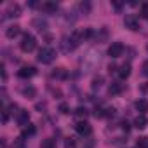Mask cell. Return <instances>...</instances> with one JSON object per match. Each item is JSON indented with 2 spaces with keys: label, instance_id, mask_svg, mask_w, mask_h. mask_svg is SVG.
Wrapping results in <instances>:
<instances>
[{
  "label": "cell",
  "instance_id": "cell-1",
  "mask_svg": "<svg viewBox=\"0 0 148 148\" xmlns=\"http://www.w3.org/2000/svg\"><path fill=\"white\" fill-rule=\"evenodd\" d=\"M37 59H38L42 64H51V63L56 59V51H54L52 47H42V49L38 51Z\"/></svg>",
  "mask_w": 148,
  "mask_h": 148
},
{
  "label": "cell",
  "instance_id": "cell-2",
  "mask_svg": "<svg viewBox=\"0 0 148 148\" xmlns=\"http://www.w3.org/2000/svg\"><path fill=\"white\" fill-rule=\"evenodd\" d=\"M19 47H21L23 52H32V51H35V47H37V38H35L32 33H25L23 38H21Z\"/></svg>",
  "mask_w": 148,
  "mask_h": 148
},
{
  "label": "cell",
  "instance_id": "cell-3",
  "mask_svg": "<svg viewBox=\"0 0 148 148\" xmlns=\"http://www.w3.org/2000/svg\"><path fill=\"white\" fill-rule=\"evenodd\" d=\"M80 42H82L80 32H73V33H71V35L66 38V45H64V51H73V49H77Z\"/></svg>",
  "mask_w": 148,
  "mask_h": 148
},
{
  "label": "cell",
  "instance_id": "cell-4",
  "mask_svg": "<svg viewBox=\"0 0 148 148\" xmlns=\"http://www.w3.org/2000/svg\"><path fill=\"white\" fill-rule=\"evenodd\" d=\"M124 25H125V28H129L131 32H138L141 26H139V18L136 16V14H127L125 18H124Z\"/></svg>",
  "mask_w": 148,
  "mask_h": 148
},
{
  "label": "cell",
  "instance_id": "cell-5",
  "mask_svg": "<svg viewBox=\"0 0 148 148\" xmlns=\"http://www.w3.org/2000/svg\"><path fill=\"white\" fill-rule=\"evenodd\" d=\"M75 131L80 134V136H89L92 132V125L87 122V120H79L75 124Z\"/></svg>",
  "mask_w": 148,
  "mask_h": 148
},
{
  "label": "cell",
  "instance_id": "cell-6",
  "mask_svg": "<svg viewBox=\"0 0 148 148\" xmlns=\"http://www.w3.org/2000/svg\"><path fill=\"white\" fill-rule=\"evenodd\" d=\"M122 54H124V45H122L120 42H113V44L108 47V56H110V58L117 59V58H120Z\"/></svg>",
  "mask_w": 148,
  "mask_h": 148
},
{
  "label": "cell",
  "instance_id": "cell-7",
  "mask_svg": "<svg viewBox=\"0 0 148 148\" xmlns=\"http://www.w3.org/2000/svg\"><path fill=\"white\" fill-rule=\"evenodd\" d=\"M35 73H37L35 66H23V68L18 71V77H19V79H32Z\"/></svg>",
  "mask_w": 148,
  "mask_h": 148
},
{
  "label": "cell",
  "instance_id": "cell-8",
  "mask_svg": "<svg viewBox=\"0 0 148 148\" xmlns=\"http://www.w3.org/2000/svg\"><path fill=\"white\" fill-rule=\"evenodd\" d=\"M21 16V7L18 4H9L5 11V18H19Z\"/></svg>",
  "mask_w": 148,
  "mask_h": 148
},
{
  "label": "cell",
  "instance_id": "cell-9",
  "mask_svg": "<svg viewBox=\"0 0 148 148\" xmlns=\"http://www.w3.org/2000/svg\"><path fill=\"white\" fill-rule=\"evenodd\" d=\"M16 122H18L19 125H28V122H30V113H28V110H19V112L16 113Z\"/></svg>",
  "mask_w": 148,
  "mask_h": 148
},
{
  "label": "cell",
  "instance_id": "cell-10",
  "mask_svg": "<svg viewBox=\"0 0 148 148\" xmlns=\"http://www.w3.org/2000/svg\"><path fill=\"white\" fill-rule=\"evenodd\" d=\"M129 75H131V64L125 63V64H122V66L119 68V77H120L122 80H125Z\"/></svg>",
  "mask_w": 148,
  "mask_h": 148
},
{
  "label": "cell",
  "instance_id": "cell-11",
  "mask_svg": "<svg viewBox=\"0 0 148 148\" xmlns=\"http://www.w3.org/2000/svg\"><path fill=\"white\" fill-rule=\"evenodd\" d=\"M148 125V119L145 117V115H138L136 119H134V127L136 129H145Z\"/></svg>",
  "mask_w": 148,
  "mask_h": 148
},
{
  "label": "cell",
  "instance_id": "cell-12",
  "mask_svg": "<svg viewBox=\"0 0 148 148\" xmlns=\"http://www.w3.org/2000/svg\"><path fill=\"white\" fill-rule=\"evenodd\" d=\"M19 32H21V28H19L18 25H12V26H9V28L5 30V37H7V38H14V37L19 35Z\"/></svg>",
  "mask_w": 148,
  "mask_h": 148
},
{
  "label": "cell",
  "instance_id": "cell-13",
  "mask_svg": "<svg viewBox=\"0 0 148 148\" xmlns=\"http://www.w3.org/2000/svg\"><path fill=\"white\" fill-rule=\"evenodd\" d=\"M42 11L52 14V12L58 11V4H56V2H44V4H42Z\"/></svg>",
  "mask_w": 148,
  "mask_h": 148
},
{
  "label": "cell",
  "instance_id": "cell-14",
  "mask_svg": "<svg viewBox=\"0 0 148 148\" xmlns=\"http://www.w3.org/2000/svg\"><path fill=\"white\" fill-rule=\"evenodd\" d=\"M134 106H136V110H138L141 115L148 112V101H146V99H139V101H136V105H134Z\"/></svg>",
  "mask_w": 148,
  "mask_h": 148
},
{
  "label": "cell",
  "instance_id": "cell-15",
  "mask_svg": "<svg viewBox=\"0 0 148 148\" xmlns=\"http://www.w3.org/2000/svg\"><path fill=\"white\" fill-rule=\"evenodd\" d=\"M110 94H120L122 91H124V84H120V82H112V86H110Z\"/></svg>",
  "mask_w": 148,
  "mask_h": 148
},
{
  "label": "cell",
  "instance_id": "cell-16",
  "mask_svg": "<svg viewBox=\"0 0 148 148\" xmlns=\"http://www.w3.org/2000/svg\"><path fill=\"white\" fill-rule=\"evenodd\" d=\"M80 37H82V42H84V40H89V38L96 37V33H94L92 28H86L84 32H80Z\"/></svg>",
  "mask_w": 148,
  "mask_h": 148
},
{
  "label": "cell",
  "instance_id": "cell-17",
  "mask_svg": "<svg viewBox=\"0 0 148 148\" xmlns=\"http://www.w3.org/2000/svg\"><path fill=\"white\" fill-rule=\"evenodd\" d=\"M21 94H23V96H26V98H33V96L37 94V91H35V87L26 86V87H23V89H21Z\"/></svg>",
  "mask_w": 148,
  "mask_h": 148
},
{
  "label": "cell",
  "instance_id": "cell-18",
  "mask_svg": "<svg viewBox=\"0 0 148 148\" xmlns=\"http://www.w3.org/2000/svg\"><path fill=\"white\" fill-rule=\"evenodd\" d=\"M87 115H89V112H87V108H84V106H79V108L75 110V117H79L80 120H82V119L86 120Z\"/></svg>",
  "mask_w": 148,
  "mask_h": 148
},
{
  "label": "cell",
  "instance_id": "cell-19",
  "mask_svg": "<svg viewBox=\"0 0 148 148\" xmlns=\"http://www.w3.org/2000/svg\"><path fill=\"white\" fill-rule=\"evenodd\" d=\"M35 134V125H32V124H28V127H25L23 129V138H26V136H33Z\"/></svg>",
  "mask_w": 148,
  "mask_h": 148
},
{
  "label": "cell",
  "instance_id": "cell-20",
  "mask_svg": "<svg viewBox=\"0 0 148 148\" xmlns=\"http://www.w3.org/2000/svg\"><path fill=\"white\" fill-rule=\"evenodd\" d=\"M12 148H26V145H25V138H23V136H19L18 139H14Z\"/></svg>",
  "mask_w": 148,
  "mask_h": 148
},
{
  "label": "cell",
  "instance_id": "cell-21",
  "mask_svg": "<svg viewBox=\"0 0 148 148\" xmlns=\"http://www.w3.org/2000/svg\"><path fill=\"white\" fill-rule=\"evenodd\" d=\"M52 77H54V79H64V77H66V73H64L63 68H56V70L52 71Z\"/></svg>",
  "mask_w": 148,
  "mask_h": 148
},
{
  "label": "cell",
  "instance_id": "cell-22",
  "mask_svg": "<svg viewBox=\"0 0 148 148\" xmlns=\"http://www.w3.org/2000/svg\"><path fill=\"white\" fill-rule=\"evenodd\" d=\"M136 148H148V138H139L136 141Z\"/></svg>",
  "mask_w": 148,
  "mask_h": 148
},
{
  "label": "cell",
  "instance_id": "cell-23",
  "mask_svg": "<svg viewBox=\"0 0 148 148\" xmlns=\"http://www.w3.org/2000/svg\"><path fill=\"white\" fill-rule=\"evenodd\" d=\"M42 148H56V141H54V139H51V138H47V139H44Z\"/></svg>",
  "mask_w": 148,
  "mask_h": 148
},
{
  "label": "cell",
  "instance_id": "cell-24",
  "mask_svg": "<svg viewBox=\"0 0 148 148\" xmlns=\"http://www.w3.org/2000/svg\"><path fill=\"white\" fill-rule=\"evenodd\" d=\"M33 26H37V30H40V32H42V30H45V26H47V25H45V21L35 19V21H33Z\"/></svg>",
  "mask_w": 148,
  "mask_h": 148
},
{
  "label": "cell",
  "instance_id": "cell-25",
  "mask_svg": "<svg viewBox=\"0 0 148 148\" xmlns=\"http://www.w3.org/2000/svg\"><path fill=\"white\" fill-rule=\"evenodd\" d=\"M101 82H103V77H96L92 80V89H99L101 87Z\"/></svg>",
  "mask_w": 148,
  "mask_h": 148
},
{
  "label": "cell",
  "instance_id": "cell-26",
  "mask_svg": "<svg viewBox=\"0 0 148 148\" xmlns=\"http://www.w3.org/2000/svg\"><path fill=\"white\" fill-rule=\"evenodd\" d=\"M113 115H115V108H113V106L105 108V117H113Z\"/></svg>",
  "mask_w": 148,
  "mask_h": 148
},
{
  "label": "cell",
  "instance_id": "cell-27",
  "mask_svg": "<svg viewBox=\"0 0 148 148\" xmlns=\"http://www.w3.org/2000/svg\"><path fill=\"white\" fill-rule=\"evenodd\" d=\"M59 112H61V113H70V106H68L66 103H61V105H59Z\"/></svg>",
  "mask_w": 148,
  "mask_h": 148
},
{
  "label": "cell",
  "instance_id": "cell-28",
  "mask_svg": "<svg viewBox=\"0 0 148 148\" xmlns=\"http://www.w3.org/2000/svg\"><path fill=\"white\" fill-rule=\"evenodd\" d=\"M7 120H9V110H7V108H4V112H2V122H4V124H7Z\"/></svg>",
  "mask_w": 148,
  "mask_h": 148
},
{
  "label": "cell",
  "instance_id": "cell-29",
  "mask_svg": "<svg viewBox=\"0 0 148 148\" xmlns=\"http://www.w3.org/2000/svg\"><path fill=\"white\" fill-rule=\"evenodd\" d=\"M64 148H75V139H66V143H64Z\"/></svg>",
  "mask_w": 148,
  "mask_h": 148
},
{
  "label": "cell",
  "instance_id": "cell-30",
  "mask_svg": "<svg viewBox=\"0 0 148 148\" xmlns=\"http://www.w3.org/2000/svg\"><path fill=\"white\" fill-rule=\"evenodd\" d=\"M141 70H143V75H145V77H148V61H145V63H143Z\"/></svg>",
  "mask_w": 148,
  "mask_h": 148
},
{
  "label": "cell",
  "instance_id": "cell-31",
  "mask_svg": "<svg viewBox=\"0 0 148 148\" xmlns=\"http://www.w3.org/2000/svg\"><path fill=\"white\" fill-rule=\"evenodd\" d=\"M141 14H143L145 18H148V4H145V5L141 7Z\"/></svg>",
  "mask_w": 148,
  "mask_h": 148
},
{
  "label": "cell",
  "instance_id": "cell-32",
  "mask_svg": "<svg viewBox=\"0 0 148 148\" xmlns=\"http://www.w3.org/2000/svg\"><path fill=\"white\" fill-rule=\"evenodd\" d=\"M80 9L82 11H89V4H80Z\"/></svg>",
  "mask_w": 148,
  "mask_h": 148
},
{
  "label": "cell",
  "instance_id": "cell-33",
  "mask_svg": "<svg viewBox=\"0 0 148 148\" xmlns=\"http://www.w3.org/2000/svg\"><path fill=\"white\" fill-rule=\"evenodd\" d=\"M122 129H124V131H129V124H127V122H122Z\"/></svg>",
  "mask_w": 148,
  "mask_h": 148
},
{
  "label": "cell",
  "instance_id": "cell-34",
  "mask_svg": "<svg viewBox=\"0 0 148 148\" xmlns=\"http://www.w3.org/2000/svg\"><path fill=\"white\" fill-rule=\"evenodd\" d=\"M146 49H148V47H146Z\"/></svg>",
  "mask_w": 148,
  "mask_h": 148
}]
</instances>
